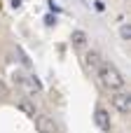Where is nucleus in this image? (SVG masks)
Masks as SVG:
<instances>
[{"label": "nucleus", "instance_id": "nucleus-5", "mask_svg": "<svg viewBox=\"0 0 131 133\" xmlns=\"http://www.w3.org/2000/svg\"><path fill=\"white\" fill-rule=\"evenodd\" d=\"M84 63H87L89 68H96V70L103 65V61H101V56H98L96 51H87V56H84Z\"/></svg>", "mask_w": 131, "mask_h": 133}, {"label": "nucleus", "instance_id": "nucleus-1", "mask_svg": "<svg viewBox=\"0 0 131 133\" xmlns=\"http://www.w3.org/2000/svg\"><path fill=\"white\" fill-rule=\"evenodd\" d=\"M98 77H101V84L105 87V89H122L124 87V77H122V72L115 68V65H110V63H103L101 68H98Z\"/></svg>", "mask_w": 131, "mask_h": 133}, {"label": "nucleus", "instance_id": "nucleus-11", "mask_svg": "<svg viewBox=\"0 0 131 133\" xmlns=\"http://www.w3.org/2000/svg\"><path fill=\"white\" fill-rule=\"evenodd\" d=\"M5 96H7V87L0 82V98H5Z\"/></svg>", "mask_w": 131, "mask_h": 133}, {"label": "nucleus", "instance_id": "nucleus-8", "mask_svg": "<svg viewBox=\"0 0 131 133\" xmlns=\"http://www.w3.org/2000/svg\"><path fill=\"white\" fill-rule=\"evenodd\" d=\"M120 35H122V40H131V26H129V23H122Z\"/></svg>", "mask_w": 131, "mask_h": 133}, {"label": "nucleus", "instance_id": "nucleus-7", "mask_svg": "<svg viewBox=\"0 0 131 133\" xmlns=\"http://www.w3.org/2000/svg\"><path fill=\"white\" fill-rule=\"evenodd\" d=\"M19 110H21L23 115H28V117H35V105H33L30 101H21V103H19Z\"/></svg>", "mask_w": 131, "mask_h": 133}, {"label": "nucleus", "instance_id": "nucleus-4", "mask_svg": "<svg viewBox=\"0 0 131 133\" xmlns=\"http://www.w3.org/2000/svg\"><path fill=\"white\" fill-rule=\"evenodd\" d=\"M94 122H96V126H98L101 131H110V115H108L103 108H96V112H94Z\"/></svg>", "mask_w": 131, "mask_h": 133}, {"label": "nucleus", "instance_id": "nucleus-3", "mask_svg": "<svg viewBox=\"0 0 131 133\" xmlns=\"http://www.w3.org/2000/svg\"><path fill=\"white\" fill-rule=\"evenodd\" d=\"M113 105H115L122 115H129V110H131V98H129V94H115V96H113Z\"/></svg>", "mask_w": 131, "mask_h": 133}, {"label": "nucleus", "instance_id": "nucleus-10", "mask_svg": "<svg viewBox=\"0 0 131 133\" xmlns=\"http://www.w3.org/2000/svg\"><path fill=\"white\" fill-rule=\"evenodd\" d=\"M45 23H47V26H54V23H56V16L47 14V16H45Z\"/></svg>", "mask_w": 131, "mask_h": 133}, {"label": "nucleus", "instance_id": "nucleus-12", "mask_svg": "<svg viewBox=\"0 0 131 133\" xmlns=\"http://www.w3.org/2000/svg\"><path fill=\"white\" fill-rule=\"evenodd\" d=\"M21 5H23L21 0H12V7H14V9H21Z\"/></svg>", "mask_w": 131, "mask_h": 133}, {"label": "nucleus", "instance_id": "nucleus-2", "mask_svg": "<svg viewBox=\"0 0 131 133\" xmlns=\"http://www.w3.org/2000/svg\"><path fill=\"white\" fill-rule=\"evenodd\" d=\"M35 126H38V131H40V133H56V124H54V119L47 117V115L35 117Z\"/></svg>", "mask_w": 131, "mask_h": 133}, {"label": "nucleus", "instance_id": "nucleus-6", "mask_svg": "<svg viewBox=\"0 0 131 133\" xmlns=\"http://www.w3.org/2000/svg\"><path fill=\"white\" fill-rule=\"evenodd\" d=\"M70 40H73L75 47H84V44H87V33H84V30H73Z\"/></svg>", "mask_w": 131, "mask_h": 133}, {"label": "nucleus", "instance_id": "nucleus-9", "mask_svg": "<svg viewBox=\"0 0 131 133\" xmlns=\"http://www.w3.org/2000/svg\"><path fill=\"white\" fill-rule=\"evenodd\" d=\"M28 87H30L33 91H40V89H42V84H40V82H38L35 77H30V79H28Z\"/></svg>", "mask_w": 131, "mask_h": 133}]
</instances>
